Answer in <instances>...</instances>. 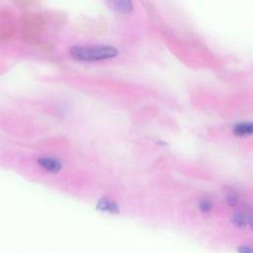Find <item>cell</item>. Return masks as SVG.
Segmentation results:
<instances>
[{"label": "cell", "instance_id": "2", "mask_svg": "<svg viewBox=\"0 0 253 253\" xmlns=\"http://www.w3.org/2000/svg\"><path fill=\"white\" fill-rule=\"evenodd\" d=\"M37 163L42 169L53 174L60 172L62 169V163L52 157H47V156L39 157L37 159Z\"/></svg>", "mask_w": 253, "mask_h": 253}, {"label": "cell", "instance_id": "5", "mask_svg": "<svg viewBox=\"0 0 253 253\" xmlns=\"http://www.w3.org/2000/svg\"><path fill=\"white\" fill-rule=\"evenodd\" d=\"M233 132L237 136H248L253 134V123H241L234 126Z\"/></svg>", "mask_w": 253, "mask_h": 253}, {"label": "cell", "instance_id": "4", "mask_svg": "<svg viewBox=\"0 0 253 253\" xmlns=\"http://www.w3.org/2000/svg\"><path fill=\"white\" fill-rule=\"evenodd\" d=\"M115 9L122 14H128L132 11L133 5L131 0H110Z\"/></svg>", "mask_w": 253, "mask_h": 253}, {"label": "cell", "instance_id": "1", "mask_svg": "<svg viewBox=\"0 0 253 253\" xmlns=\"http://www.w3.org/2000/svg\"><path fill=\"white\" fill-rule=\"evenodd\" d=\"M69 55L82 62H97L118 56L119 49L107 44H76L69 48Z\"/></svg>", "mask_w": 253, "mask_h": 253}, {"label": "cell", "instance_id": "3", "mask_svg": "<svg viewBox=\"0 0 253 253\" xmlns=\"http://www.w3.org/2000/svg\"><path fill=\"white\" fill-rule=\"evenodd\" d=\"M96 208L98 211L110 214H118L120 212V208L118 204L112 200L103 198L97 202Z\"/></svg>", "mask_w": 253, "mask_h": 253}, {"label": "cell", "instance_id": "6", "mask_svg": "<svg viewBox=\"0 0 253 253\" xmlns=\"http://www.w3.org/2000/svg\"><path fill=\"white\" fill-rule=\"evenodd\" d=\"M201 209L204 211H209L211 209V205L208 202V201H204L201 203L200 205Z\"/></svg>", "mask_w": 253, "mask_h": 253}]
</instances>
